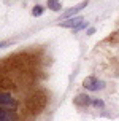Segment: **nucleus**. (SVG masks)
<instances>
[{"label":"nucleus","mask_w":119,"mask_h":121,"mask_svg":"<svg viewBox=\"0 0 119 121\" xmlns=\"http://www.w3.org/2000/svg\"><path fill=\"white\" fill-rule=\"evenodd\" d=\"M48 8L49 10H53V11H59V10H62V5H60L59 0H48Z\"/></svg>","instance_id":"0eeeda50"},{"label":"nucleus","mask_w":119,"mask_h":121,"mask_svg":"<svg viewBox=\"0 0 119 121\" xmlns=\"http://www.w3.org/2000/svg\"><path fill=\"white\" fill-rule=\"evenodd\" d=\"M0 89L2 91L16 89V80L13 78L8 72H5L2 65H0Z\"/></svg>","instance_id":"f03ea898"},{"label":"nucleus","mask_w":119,"mask_h":121,"mask_svg":"<svg viewBox=\"0 0 119 121\" xmlns=\"http://www.w3.org/2000/svg\"><path fill=\"white\" fill-rule=\"evenodd\" d=\"M43 13H45V8H43L41 5H35L33 6V10H32V14H33V16H41Z\"/></svg>","instance_id":"6e6552de"},{"label":"nucleus","mask_w":119,"mask_h":121,"mask_svg":"<svg viewBox=\"0 0 119 121\" xmlns=\"http://www.w3.org/2000/svg\"><path fill=\"white\" fill-rule=\"evenodd\" d=\"M94 32H95V29H94V27H92V29H87V34H89V35H92Z\"/></svg>","instance_id":"9d476101"},{"label":"nucleus","mask_w":119,"mask_h":121,"mask_svg":"<svg viewBox=\"0 0 119 121\" xmlns=\"http://www.w3.org/2000/svg\"><path fill=\"white\" fill-rule=\"evenodd\" d=\"M83 86L87 91H100L105 86V83L100 81L98 78H95V77H86L84 81H83Z\"/></svg>","instance_id":"7ed1b4c3"},{"label":"nucleus","mask_w":119,"mask_h":121,"mask_svg":"<svg viewBox=\"0 0 119 121\" xmlns=\"http://www.w3.org/2000/svg\"><path fill=\"white\" fill-rule=\"evenodd\" d=\"M83 24V18L81 16H75V18L65 19V22H59L60 27H70V29H76L78 26Z\"/></svg>","instance_id":"20e7f679"},{"label":"nucleus","mask_w":119,"mask_h":121,"mask_svg":"<svg viewBox=\"0 0 119 121\" xmlns=\"http://www.w3.org/2000/svg\"><path fill=\"white\" fill-rule=\"evenodd\" d=\"M48 105V92L45 89H37L33 91L25 102V112L32 116L40 115Z\"/></svg>","instance_id":"f257e3e1"},{"label":"nucleus","mask_w":119,"mask_h":121,"mask_svg":"<svg viewBox=\"0 0 119 121\" xmlns=\"http://www.w3.org/2000/svg\"><path fill=\"white\" fill-rule=\"evenodd\" d=\"M92 105H95V107H103L105 104L102 102V100H92Z\"/></svg>","instance_id":"1a4fd4ad"},{"label":"nucleus","mask_w":119,"mask_h":121,"mask_svg":"<svg viewBox=\"0 0 119 121\" xmlns=\"http://www.w3.org/2000/svg\"><path fill=\"white\" fill-rule=\"evenodd\" d=\"M86 6H87V0H84V2H81L79 5L73 6V8H70V10H67V11L62 14V19H68V18H71L73 14L79 13V10H83V8H86Z\"/></svg>","instance_id":"39448f33"},{"label":"nucleus","mask_w":119,"mask_h":121,"mask_svg":"<svg viewBox=\"0 0 119 121\" xmlns=\"http://www.w3.org/2000/svg\"><path fill=\"white\" fill-rule=\"evenodd\" d=\"M75 104L79 105V107H87V105L92 104V99H90L89 96H86V94H78V96L75 97Z\"/></svg>","instance_id":"423d86ee"},{"label":"nucleus","mask_w":119,"mask_h":121,"mask_svg":"<svg viewBox=\"0 0 119 121\" xmlns=\"http://www.w3.org/2000/svg\"><path fill=\"white\" fill-rule=\"evenodd\" d=\"M6 43H0V48H3V46H5Z\"/></svg>","instance_id":"9b49d317"}]
</instances>
